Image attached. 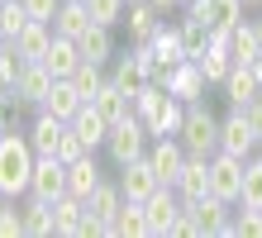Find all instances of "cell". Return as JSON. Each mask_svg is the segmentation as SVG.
Segmentation results:
<instances>
[{"mask_svg": "<svg viewBox=\"0 0 262 238\" xmlns=\"http://www.w3.org/2000/svg\"><path fill=\"white\" fill-rule=\"evenodd\" d=\"M86 105V95L72 86V76H53V91H48V100H43L38 110H48V115H57V119H67L72 124V115Z\"/></svg>", "mask_w": 262, "mask_h": 238, "instance_id": "cell-16", "label": "cell"}, {"mask_svg": "<svg viewBox=\"0 0 262 238\" xmlns=\"http://www.w3.org/2000/svg\"><path fill=\"white\" fill-rule=\"evenodd\" d=\"M57 5H62V0H24V10L34 14V19H43V24H53V14H57Z\"/></svg>", "mask_w": 262, "mask_h": 238, "instance_id": "cell-41", "label": "cell"}, {"mask_svg": "<svg viewBox=\"0 0 262 238\" xmlns=\"http://www.w3.org/2000/svg\"><path fill=\"white\" fill-rule=\"evenodd\" d=\"M105 76H110V72H105L100 62H81V67L72 72V86H76V91H81L86 100H91V95H96V91L105 86Z\"/></svg>", "mask_w": 262, "mask_h": 238, "instance_id": "cell-34", "label": "cell"}, {"mask_svg": "<svg viewBox=\"0 0 262 238\" xmlns=\"http://www.w3.org/2000/svg\"><path fill=\"white\" fill-rule=\"evenodd\" d=\"M253 29H257V43H262V14H257V19H253Z\"/></svg>", "mask_w": 262, "mask_h": 238, "instance_id": "cell-44", "label": "cell"}, {"mask_svg": "<svg viewBox=\"0 0 262 238\" xmlns=\"http://www.w3.org/2000/svg\"><path fill=\"white\" fill-rule=\"evenodd\" d=\"M257 153H262V148H257Z\"/></svg>", "mask_w": 262, "mask_h": 238, "instance_id": "cell-51", "label": "cell"}, {"mask_svg": "<svg viewBox=\"0 0 262 238\" xmlns=\"http://www.w3.org/2000/svg\"><path fill=\"white\" fill-rule=\"evenodd\" d=\"M19 214H24V233H29V238L57 233V229H53V200H38V196H29V200L19 205Z\"/></svg>", "mask_w": 262, "mask_h": 238, "instance_id": "cell-27", "label": "cell"}, {"mask_svg": "<svg viewBox=\"0 0 262 238\" xmlns=\"http://www.w3.org/2000/svg\"><path fill=\"white\" fill-rule=\"evenodd\" d=\"M162 24V10L152 5V0H134V5L124 10V29H129V43H148L152 34H158Z\"/></svg>", "mask_w": 262, "mask_h": 238, "instance_id": "cell-14", "label": "cell"}, {"mask_svg": "<svg viewBox=\"0 0 262 238\" xmlns=\"http://www.w3.org/2000/svg\"><path fill=\"white\" fill-rule=\"evenodd\" d=\"M86 153H96V148H91V143L76 134L72 124H67V129H62V138H57V157H62V162H76V157H86Z\"/></svg>", "mask_w": 262, "mask_h": 238, "instance_id": "cell-38", "label": "cell"}, {"mask_svg": "<svg viewBox=\"0 0 262 238\" xmlns=\"http://www.w3.org/2000/svg\"><path fill=\"white\" fill-rule=\"evenodd\" d=\"M205 91H210V81H205V72H200L195 57H181L177 67L167 72V95H177V100L195 105V100H205Z\"/></svg>", "mask_w": 262, "mask_h": 238, "instance_id": "cell-7", "label": "cell"}, {"mask_svg": "<svg viewBox=\"0 0 262 238\" xmlns=\"http://www.w3.org/2000/svg\"><path fill=\"white\" fill-rule=\"evenodd\" d=\"M62 129H67V119L38 110L34 124H29V143H34V153H38V157H57V138H62Z\"/></svg>", "mask_w": 262, "mask_h": 238, "instance_id": "cell-15", "label": "cell"}, {"mask_svg": "<svg viewBox=\"0 0 262 238\" xmlns=\"http://www.w3.org/2000/svg\"><path fill=\"white\" fill-rule=\"evenodd\" d=\"M177 29H181V43H186V57H200L210 48V24L205 19L186 14V19H177Z\"/></svg>", "mask_w": 262, "mask_h": 238, "instance_id": "cell-31", "label": "cell"}, {"mask_svg": "<svg viewBox=\"0 0 262 238\" xmlns=\"http://www.w3.org/2000/svg\"><path fill=\"white\" fill-rule=\"evenodd\" d=\"M234 238H262V210H257V205H238V214H234Z\"/></svg>", "mask_w": 262, "mask_h": 238, "instance_id": "cell-37", "label": "cell"}, {"mask_svg": "<svg viewBox=\"0 0 262 238\" xmlns=\"http://www.w3.org/2000/svg\"><path fill=\"white\" fill-rule=\"evenodd\" d=\"M148 143H152L148 124L138 119V115H129V119L110 124V138H105V153H110V162H115V167H124V162H134V157H148Z\"/></svg>", "mask_w": 262, "mask_h": 238, "instance_id": "cell-3", "label": "cell"}, {"mask_svg": "<svg viewBox=\"0 0 262 238\" xmlns=\"http://www.w3.org/2000/svg\"><path fill=\"white\" fill-rule=\"evenodd\" d=\"M143 210H148V229H152V233H172L177 214H181V196H177V186H158V190L143 200Z\"/></svg>", "mask_w": 262, "mask_h": 238, "instance_id": "cell-10", "label": "cell"}, {"mask_svg": "<svg viewBox=\"0 0 262 238\" xmlns=\"http://www.w3.org/2000/svg\"><path fill=\"white\" fill-rule=\"evenodd\" d=\"M195 62H200V72H205V81H210V86H224V76L234 72V53H229V48H214V43H210Z\"/></svg>", "mask_w": 262, "mask_h": 238, "instance_id": "cell-28", "label": "cell"}, {"mask_svg": "<svg viewBox=\"0 0 262 238\" xmlns=\"http://www.w3.org/2000/svg\"><path fill=\"white\" fill-rule=\"evenodd\" d=\"M243 5H262V0H243Z\"/></svg>", "mask_w": 262, "mask_h": 238, "instance_id": "cell-47", "label": "cell"}, {"mask_svg": "<svg viewBox=\"0 0 262 238\" xmlns=\"http://www.w3.org/2000/svg\"><path fill=\"white\" fill-rule=\"evenodd\" d=\"M86 10H91V19L96 24H124V10H129V0H86Z\"/></svg>", "mask_w": 262, "mask_h": 238, "instance_id": "cell-35", "label": "cell"}, {"mask_svg": "<svg viewBox=\"0 0 262 238\" xmlns=\"http://www.w3.org/2000/svg\"><path fill=\"white\" fill-rule=\"evenodd\" d=\"M81 219H86V200H81V196H72V190H62V196L53 200V229H57V233L81 238Z\"/></svg>", "mask_w": 262, "mask_h": 238, "instance_id": "cell-22", "label": "cell"}, {"mask_svg": "<svg viewBox=\"0 0 262 238\" xmlns=\"http://www.w3.org/2000/svg\"><path fill=\"white\" fill-rule=\"evenodd\" d=\"M229 53H234V62H253L257 53H262V43H257V29H253V19H243L234 34H229Z\"/></svg>", "mask_w": 262, "mask_h": 238, "instance_id": "cell-30", "label": "cell"}, {"mask_svg": "<svg viewBox=\"0 0 262 238\" xmlns=\"http://www.w3.org/2000/svg\"><path fill=\"white\" fill-rule=\"evenodd\" d=\"M129 5H134V0H129Z\"/></svg>", "mask_w": 262, "mask_h": 238, "instance_id": "cell-50", "label": "cell"}, {"mask_svg": "<svg viewBox=\"0 0 262 238\" xmlns=\"http://www.w3.org/2000/svg\"><path fill=\"white\" fill-rule=\"evenodd\" d=\"M14 48L24 53V62H43V53H48V43H53V24H43V19H29V29L19 38H10Z\"/></svg>", "mask_w": 262, "mask_h": 238, "instance_id": "cell-26", "label": "cell"}, {"mask_svg": "<svg viewBox=\"0 0 262 238\" xmlns=\"http://www.w3.org/2000/svg\"><path fill=\"white\" fill-rule=\"evenodd\" d=\"M238 205H257L262 210V157H248L243 162V196Z\"/></svg>", "mask_w": 262, "mask_h": 238, "instance_id": "cell-33", "label": "cell"}, {"mask_svg": "<svg viewBox=\"0 0 262 238\" xmlns=\"http://www.w3.org/2000/svg\"><path fill=\"white\" fill-rule=\"evenodd\" d=\"M105 177H100V162H96V153H86V157H76V162H67V190L72 196H91Z\"/></svg>", "mask_w": 262, "mask_h": 238, "instance_id": "cell-24", "label": "cell"}, {"mask_svg": "<svg viewBox=\"0 0 262 238\" xmlns=\"http://www.w3.org/2000/svg\"><path fill=\"white\" fill-rule=\"evenodd\" d=\"M81 48H76V38H62V34H53L48 43V53H43V67H48L53 76H72L76 67H81Z\"/></svg>", "mask_w": 262, "mask_h": 238, "instance_id": "cell-17", "label": "cell"}, {"mask_svg": "<svg viewBox=\"0 0 262 238\" xmlns=\"http://www.w3.org/2000/svg\"><path fill=\"white\" fill-rule=\"evenodd\" d=\"M243 162L248 157H234V153H214L210 157V190L220 200H229V205H238V196H243Z\"/></svg>", "mask_w": 262, "mask_h": 238, "instance_id": "cell-5", "label": "cell"}, {"mask_svg": "<svg viewBox=\"0 0 262 238\" xmlns=\"http://www.w3.org/2000/svg\"><path fill=\"white\" fill-rule=\"evenodd\" d=\"M76 48H81V57L86 62H100V67H110V57H115V29L110 24H91L81 38H76Z\"/></svg>", "mask_w": 262, "mask_h": 238, "instance_id": "cell-20", "label": "cell"}, {"mask_svg": "<svg viewBox=\"0 0 262 238\" xmlns=\"http://www.w3.org/2000/svg\"><path fill=\"white\" fill-rule=\"evenodd\" d=\"M24 67H29V62H24L19 48H14V43H0V76H5L10 86L19 81V72H24Z\"/></svg>", "mask_w": 262, "mask_h": 238, "instance_id": "cell-40", "label": "cell"}, {"mask_svg": "<svg viewBox=\"0 0 262 238\" xmlns=\"http://www.w3.org/2000/svg\"><path fill=\"white\" fill-rule=\"evenodd\" d=\"M91 105H96L110 124H119V119H129V115H134V91H124L119 81H110V76H105V86L91 95Z\"/></svg>", "mask_w": 262, "mask_h": 238, "instance_id": "cell-12", "label": "cell"}, {"mask_svg": "<svg viewBox=\"0 0 262 238\" xmlns=\"http://www.w3.org/2000/svg\"><path fill=\"white\" fill-rule=\"evenodd\" d=\"M152 5H158V10L167 14V10H177V5H181V0H152Z\"/></svg>", "mask_w": 262, "mask_h": 238, "instance_id": "cell-43", "label": "cell"}, {"mask_svg": "<svg viewBox=\"0 0 262 238\" xmlns=\"http://www.w3.org/2000/svg\"><path fill=\"white\" fill-rule=\"evenodd\" d=\"M115 233L119 238H143V233H152L143 200H124V210H119V219H115Z\"/></svg>", "mask_w": 262, "mask_h": 238, "instance_id": "cell-29", "label": "cell"}, {"mask_svg": "<svg viewBox=\"0 0 262 238\" xmlns=\"http://www.w3.org/2000/svg\"><path fill=\"white\" fill-rule=\"evenodd\" d=\"M243 115H248V124H253V134H257V148H262V95H253L248 105H238Z\"/></svg>", "mask_w": 262, "mask_h": 238, "instance_id": "cell-42", "label": "cell"}, {"mask_svg": "<svg viewBox=\"0 0 262 238\" xmlns=\"http://www.w3.org/2000/svg\"><path fill=\"white\" fill-rule=\"evenodd\" d=\"M158 171H152L148 157H134V162L119 167V190H124V200H148L152 190H158Z\"/></svg>", "mask_w": 262, "mask_h": 238, "instance_id": "cell-11", "label": "cell"}, {"mask_svg": "<svg viewBox=\"0 0 262 238\" xmlns=\"http://www.w3.org/2000/svg\"><path fill=\"white\" fill-rule=\"evenodd\" d=\"M72 129L81 134V138L91 143V148H105V138H110V119H105L100 110H96V105L86 100V105H81V110L72 115Z\"/></svg>", "mask_w": 262, "mask_h": 238, "instance_id": "cell-25", "label": "cell"}, {"mask_svg": "<svg viewBox=\"0 0 262 238\" xmlns=\"http://www.w3.org/2000/svg\"><path fill=\"white\" fill-rule=\"evenodd\" d=\"M0 19H5V34H10V38H19L34 14L24 10V0H0Z\"/></svg>", "mask_w": 262, "mask_h": 238, "instance_id": "cell-36", "label": "cell"}, {"mask_svg": "<svg viewBox=\"0 0 262 238\" xmlns=\"http://www.w3.org/2000/svg\"><path fill=\"white\" fill-rule=\"evenodd\" d=\"M162 100H167V86L162 81H143V86L134 91V115L138 119H152L162 110Z\"/></svg>", "mask_w": 262, "mask_h": 238, "instance_id": "cell-32", "label": "cell"}, {"mask_svg": "<svg viewBox=\"0 0 262 238\" xmlns=\"http://www.w3.org/2000/svg\"><path fill=\"white\" fill-rule=\"evenodd\" d=\"M62 190H67V162H62V157H38V162H34V181H29V196L57 200Z\"/></svg>", "mask_w": 262, "mask_h": 238, "instance_id": "cell-9", "label": "cell"}, {"mask_svg": "<svg viewBox=\"0 0 262 238\" xmlns=\"http://www.w3.org/2000/svg\"><path fill=\"white\" fill-rule=\"evenodd\" d=\"M220 153H234V157H253L257 153V134H253V124H248V115H243L238 105L220 119Z\"/></svg>", "mask_w": 262, "mask_h": 238, "instance_id": "cell-6", "label": "cell"}, {"mask_svg": "<svg viewBox=\"0 0 262 238\" xmlns=\"http://www.w3.org/2000/svg\"><path fill=\"white\" fill-rule=\"evenodd\" d=\"M143 124H148V134H152V138H177V134H181V124H186V100L167 95L162 110H158L152 119H143Z\"/></svg>", "mask_w": 262, "mask_h": 238, "instance_id": "cell-23", "label": "cell"}, {"mask_svg": "<svg viewBox=\"0 0 262 238\" xmlns=\"http://www.w3.org/2000/svg\"><path fill=\"white\" fill-rule=\"evenodd\" d=\"M91 24H96V19H91L86 0H62L57 14H53V34H62V38H81Z\"/></svg>", "mask_w": 262, "mask_h": 238, "instance_id": "cell-19", "label": "cell"}, {"mask_svg": "<svg viewBox=\"0 0 262 238\" xmlns=\"http://www.w3.org/2000/svg\"><path fill=\"white\" fill-rule=\"evenodd\" d=\"M181 5H191V0H181Z\"/></svg>", "mask_w": 262, "mask_h": 238, "instance_id": "cell-48", "label": "cell"}, {"mask_svg": "<svg viewBox=\"0 0 262 238\" xmlns=\"http://www.w3.org/2000/svg\"><path fill=\"white\" fill-rule=\"evenodd\" d=\"M148 162H152V171H158V181H162V186H177L181 162H186V148H181V138H152V143H148Z\"/></svg>", "mask_w": 262, "mask_h": 238, "instance_id": "cell-8", "label": "cell"}, {"mask_svg": "<svg viewBox=\"0 0 262 238\" xmlns=\"http://www.w3.org/2000/svg\"><path fill=\"white\" fill-rule=\"evenodd\" d=\"M0 134H5V129H0Z\"/></svg>", "mask_w": 262, "mask_h": 238, "instance_id": "cell-49", "label": "cell"}, {"mask_svg": "<svg viewBox=\"0 0 262 238\" xmlns=\"http://www.w3.org/2000/svg\"><path fill=\"white\" fill-rule=\"evenodd\" d=\"M0 43H10V34H5V19H0Z\"/></svg>", "mask_w": 262, "mask_h": 238, "instance_id": "cell-45", "label": "cell"}, {"mask_svg": "<svg viewBox=\"0 0 262 238\" xmlns=\"http://www.w3.org/2000/svg\"><path fill=\"white\" fill-rule=\"evenodd\" d=\"M181 148H186L191 157H214L220 153V115L205 105V100H195L186 105V124H181Z\"/></svg>", "mask_w": 262, "mask_h": 238, "instance_id": "cell-2", "label": "cell"}, {"mask_svg": "<svg viewBox=\"0 0 262 238\" xmlns=\"http://www.w3.org/2000/svg\"><path fill=\"white\" fill-rule=\"evenodd\" d=\"M220 91H224V100H229V105H248L253 95H262V76H257L253 67H243V62H234V72L224 76V86H220Z\"/></svg>", "mask_w": 262, "mask_h": 238, "instance_id": "cell-18", "label": "cell"}, {"mask_svg": "<svg viewBox=\"0 0 262 238\" xmlns=\"http://www.w3.org/2000/svg\"><path fill=\"white\" fill-rule=\"evenodd\" d=\"M181 210L195 214V229H200V233L234 238V210H229V200H220L214 190H210V196H200V200H181Z\"/></svg>", "mask_w": 262, "mask_h": 238, "instance_id": "cell-4", "label": "cell"}, {"mask_svg": "<svg viewBox=\"0 0 262 238\" xmlns=\"http://www.w3.org/2000/svg\"><path fill=\"white\" fill-rule=\"evenodd\" d=\"M24 233V214H19V200H0V238H19Z\"/></svg>", "mask_w": 262, "mask_h": 238, "instance_id": "cell-39", "label": "cell"}, {"mask_svg": "<svg viewBox=\"0 0 262 238\" xmlns=\"http://www.w3.org/2000/svg\"><path fill=\"white\" fill-rule=\"evenodd\" d=\"M5 91H10V81H5V76H0V95H5Z\"/></svg>", "mask_w": 262, "mask_h": 238, "instance_id": "cell-46", "label": "cell"}, {"mask_svg": "<svg viewBox=\"0 0 262 238\" xmlns=\"http://www.w3.org/2000/svg\"><path fill=\"white\" fill-rule=\"evenodd\" d=\"M177 196H181V200H200V196H210V157H191V153H186V162H181V177H177Z\"/></svg>", "mask_w": 262, "mask_h": 238, "instance_id": "cell-13", "label": "cell"}, {"mask_svg": "<svg viewBox=\"0 0 262 238\" xmlns=\"http://www.w3.org/2000/svg\"><path fill=\"white\" fill-rule=\"evenodd\" d=\"M10 91H19V95H24V100H29V105H34V110H38L43 100H48V91H53V72H48V67H43V62H29V67L19 72V81H14Z\"/></svg>", "mask_w": 262, "mask_h": 238, "instance_id": "cell-21", "label": "cell"}, {"mask_svg": "<svg viewBox=\"0 0 262 238\" xmlns=\"http://www.w3.org/2000/svg\"><path fill=\"white\" fill-rule=\"evenodd\" d=\"M34 143H29V129H14V134H0V196L19 200L29 196V181H34Z\"/></svg>", "mask_w": 262, "mask_h": 238, "instance_id": "cell-1", "label": "cell"}]
</instances>
